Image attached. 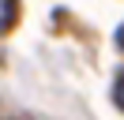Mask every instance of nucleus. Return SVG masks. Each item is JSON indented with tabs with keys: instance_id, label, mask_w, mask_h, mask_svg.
<instances>
[{
	"instance_id": "nucleus-1",
	"label": "nucleus",
	"mask_w": 124,
	"mask_h": 120,
	"mask_svg": "<svg viewBox=\"0 0 124 120\" xmlns=\"http://www.w3.org/2000/svg\"><path fill=\"white\" fill-rule=\"evenodd\" d=\"M19 19V0H0V34H8Z\"/></svg>"
},
{
	"instance_id": "nucleus-2",
	"label": "nucleus",
	"mask_w": 124,
	"mask_h": 120,
	"mask_svg": "<svg viewBox=\"0 0 124 120\" xmlns=\"http://www.w3.org/2000/svg\"><path fill=\"white\" fill-rule=\"evenodd\" d=\"M113 101H116V109L124 112V71L116 75V82H113Z\"/></svg>"
},
{
	"instance_id": "nucleus-3",
	"label": "nucleus",
	"mask_w": 124,
	"mask_h": 120,
	"mask_svg": "<svg viewBox=\"0 0 124 120\" xmlns=\"http://www.w3.org/2000/svg\"><path fill=\"white\" fill-rule=\"evenodd\" d=\"M116 45H120V49H124V22H120V26H116Z\"/></svg>"
}]
</instances>
